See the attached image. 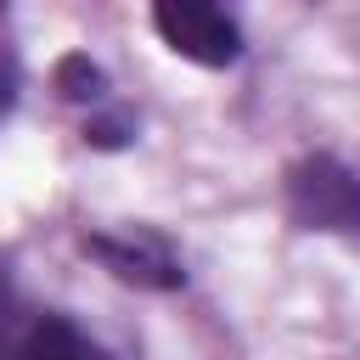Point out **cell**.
<instances>
[{"mask_svg": "<svg viewBox=\"0 0 360 360\" xmlns=\"http://www.w3.org/2000/svg\"><path fill=\"white\" fill-rule=\"evenodd\" d=\"M281 202L287 219L298 231H321V236H343L360 242V174L332 158V152H309L298 163H287L281 174Z\"/></svg>", "mask_w": 360, "mask_h": 360, "instance_id": "1", "label": "cell"}, {"mask_svg": "<svg viewBox=\"0 0 360 360\" xmlns=\"http://www.w3.org/2000/svg\"><path fill=\"white\" fill-rule=\"evenodd\" d=\"M152 28H158V39L174 56H186L197 68H231L242 56L236 17L219 11V6H208V0H158L152 6Z\"/></svg>", "mask_w": 360, "mask_h": 360, "instance_id": "2", "label": "cell"}, {"mask_svg": "<svg viewBox=\"0 0 360 360\" xmlns=\"http://www.w3.org/2000/svg\"><path fill=\"white\" fill-rule=\"evenodd\" d=\"M84 253L101 259L118 281L129 287H152V292H174L186 287V264L180 253L152 236V231H84Z\"/></svg>", "mask_w": 360, "mask_h": 360, "instance_id": "3", "label": "cell"}, {"mask_svg": "<svg viewBox=\"0 0 360 360\" xmlns=\"http://www.w3.org/2000/svg\"><path fill=\"white\" fill-rule=\"evenodd\" d=\"M6 360H112L90 332H79L68 315H34Z\"/></svg>", "mask_w": 360, "mask_h": 360, "instance_id": "4", "label": "cell"}, {"mask_svg": "<svg viewBox=\"0 0 360 360\" xmlns=\"http://www.w3.org/2000/svg\"><path fill=\"white\" fill-rule=\"evenodd\" d=\"M56 90L68 96V101H107V73L90 62V56H62L56 62Z\"/></svg>", "mask_w": 360, "mask_h": 360, "instance_id": "5", "label": "cell"}, {"mask_svg": "<svg viewBox=\"0 0 360 360\" xmlns=\"http://www.w3.org/2000/svg\"><path fill=\"white\" fill-rule=\"evenodd\" d=\"M11 101H17V56L0 45V112H6Z\"/></svg>", "mask_w": 360, "mask_h": 360, "instance_id": "6", "label": "cell"}]
</instances>
